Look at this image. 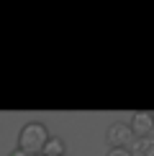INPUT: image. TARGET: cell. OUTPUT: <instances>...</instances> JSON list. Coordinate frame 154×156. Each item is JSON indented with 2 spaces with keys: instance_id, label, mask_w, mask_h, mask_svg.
<instances>
[{
  "instance_id": "obj_4",
  "label": "cell",
  "mask_w": 154,
  "mask_h": 156,
  "mask_svg": "<svg viewBox=\"0 0 154 156\" xmlns=\"http://www.w3.org/2000/svg\"><path fill=\"white\" fill-rule=\"evenodd\" d=\"M64 154H67V144H64V138H59V136H49L38 156H64Z\"/></svg>"
},
{
  "instance_id": "obj_6",
  "label": "cell",
  "mask_w": 154,
  "mask_h": 156,
  "mask_svg": "<svg viewBox=\"0 0 154 156\" xmlns=\"http://www.w3.org/2000/svg\"><path fill=\"white\" fill-rule=\"evenodd\" d=\"M8 156H28V154H23V151H18V148H13V151H10Z\"/></svg>"
},
{
  "instance_id": "obj_3",
  "label": "cell",
  "mask_w": 154,
  "mask_h": 156,
  "mask_svg": "<svg viewBox=\"0 0 154 156\" xmlns=\"http://www.w3.org/2000/svg\"><path fill=\"white\" fill-rule=\"evenodd\" d=\"M128 128H131V133L141 138V136H152L154 133V115L146 113V110H141V113H134L131 123H128Z\"/></svg>"
},
{
  "instance_id": "obj_1",
  "label": "cell",
  "mask_w": 154,
  "mask_h": 156,
  "mask_svg": "<svg viewBox=\"0 0 154 156\" xmlns=\"http://www.w3.org/2000/svg\"><path fill=\"white\" fill-rule=\"evenodd\" d=\"M46 138H49V128L44 126V123H38V120H31V123H26L21 128L16 148L23 151V154H28V156H38L44 144H46Z\"/></svg>"
},
{
  "instance_id": "obj_2",
  "label": "cell",
  "mask_w": 154,
  "mask_h": 156,
  "mask_svg": "<svg viewBox=\"0 0 154 156\" xmlns=\"http://www.w3.org/2000/svg\"><path fill=\"white\" fill-rule=\"evenodd\" d=\"M131 141H134V133H131V128H128V123L116 120V123L108 126V131H105V144L111 146V148H128Z\"/></svg>"
},
{
  "instance_id": "obj_5",
  "label": "cell",
  "mask_w": 154,
  "mask_h": 156,
  "mask_svg": "<svg viewBox=\"0 0 154 156\" xmlns=\"http://www.w3.org/2000/svg\"><path fill=\"white\" fill-rule=\"evenodd\" d=\"M105 156H131V151L128 148H108Z\"/></svg>"
}]
</instances>
